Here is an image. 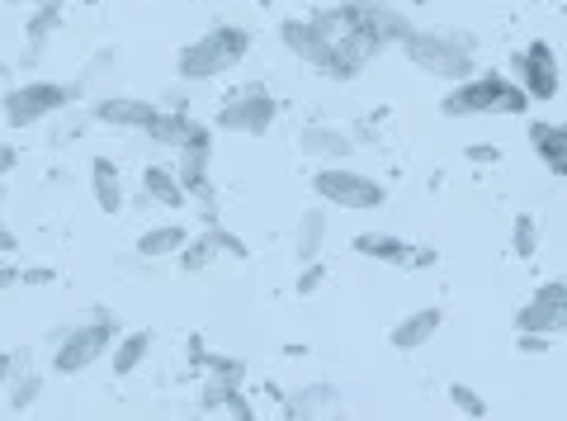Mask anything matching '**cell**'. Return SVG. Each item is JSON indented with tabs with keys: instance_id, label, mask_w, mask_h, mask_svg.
Instances as JSON below:
<instances>
[{
	"instance_id": "5b68a950",
	"label": "cell",
	"mask_w": 567,
	"mask_h": 421,
	"mask_svg": "<svg viewBox=\"0 0 567 421\" xmlns=\"http://www.w3.org/2000/svg\"><path fill=\"white\" fill-rule=\"evenodd\" d=\"M71 100H76V86H67V81H24V86L5 90L0 109H5L10 129H38L43 119L62 114Z\"/></svg>"
},
{
	"instance_id": "2e32d148",
	"label": "cell",
	"mask_w": 567,
	"mask_h": 421,
	"mask_svg": "<svg viewBox=\"0 0 567 421\" xmlns=\"http://www.w3.org/2000/svg\"><path fill=\"white\" fill-rule=\"evenodd\" d=\"M440 322H445V313H440V308H416V313H407L398 326H392V346L407 351V355L421 351L425 341L440 332Z\"/></svg>"
},
{
	"instance_id": "4dcf8cb0",
	"label": "cell",
	"mask_w": 567,
	"mask_h": 421,
	"mask_svg": "<svg viewBox=\"0 0 567 421\" xmlns=\"http://www.w3.org/2000/svg\"><path fill=\"white\" fill-rule=\"evenodd\" d=\"M29 365V355L24 351H14V355H0V388H5L10 379H14V374H20Z\"/></svg>"
},
{
	"instance_id": "f35d334b",
	"label": "cell",
	"mask_w": 567,
	"mask_h": 421,
	"mask_svg": "<svg viewBox=\"0 0 567 421\" xmlns=\"http://www.w3.org/2000/svg\"><path fill=\"white\" fill-rule=\"evenodd\" d=\"M0 199H5V190H0Z\"/></svg>"
},
{
	"instance_id": "3957f363",
	"label": "cell",
	"mask_w": 567,
	"mask_h": 421,
	"mask_svg": "<svg viewBox=\"0 0 567 421\" xmlns=\"http://www.w3.org/2000/svg\"><path fill=\"white\" fill-rule=\"evenodd\" d=\"M251 53V34L242 24H218L209 34H199L194 43H185L176 57L180 81H213V76H227L236 62Z\"/></svg>"
},
{
	"instance_id": "d6a6232c",
	"label": "cell",
	"mask_w": 567,
	"mask_h": 421,
	"mask_svg": "<svg viewBox=\"0 0 567 421\" xmlns=\"http://www.w3.org/2000/svg\"><path fill=\"white\" fill-rule=\"evenodd\" d=\"M218 242H223V252H232V256H246V246H242V237H236V232L218 228Z\"/></svg>"
},
{
	"instance_id": "ab89813d",
	"label": "cell",
	"mask_w": 567,
	"mask_h": 421,
	"mask_svg": "<svg viewBox=\"0 0 567 421\" xmlns=\"http://www.w3.org/2000/svg\"><path fill=\"white\" fill-rule=\"evenodd\" d=\"M563 133H567V123H563Z\"/></svg>"
},
{
	"instance_id": "d590c367",
	"label": "cell",
	"mask_w": 567,
	"mask_h": 421,
	"mask_svg": "<svg viewBox=\"0 0 567 421\" xmlns=\"http://www.w3.org/2000/svg\"><path fill=\"white\" fill-rule=\"evenodd\" d=\"M10 285H20V270H10V265H0V289H10Z\"/></svg>"
},
{
	"instance_id": "9c48e42d",
	"label": "cell",
	"mask_w": 567,
	"mask_h": 421,
	"mask_svg": "<svg viewBox=\"0 0 567 421\" xmlns=\"http://www.w3.org/2000/svg\"><path fill=\"white\" fill-rule=\"evenodd\" d=\"M520 332H544V336H558L567 332V279H548V285L534 289V299L515 313Z\"/></svg>"
},
{
	"instance_id": "44dd1931",
	"label": "cell",
	"mask_w": 567,
	"mask_h": 421,
	"mask_svg": "<svg viewBox=\"0 0 567 421\" xmlns=\"http://www.w3.org/2000/svg\"><path fill=\"white\" fill-rule=\"evenodd\" d=\"M189 129H194V119H189L185 109H156V119L142 133H147L156 147H180L189 137Z\"/></svg>"
},
{
	"instance_id": "1f68e13d",
	"label": "cell",
	"mask_w": 567,
	"mask_h": 421,
	"mask_svg": "<svg viewBox=\"0 0 567 421\" xmlns=\"http://www.w3.org/2000/svg\"><path fill=\"white\" fill-rule=\"evenodd\" d=\"M464 157H468V162H487V166H497V162H501V147H497V143H472V147L464 152Z\"/></svg>"
},
{
	"instance_id": "8fae6325",
	"label": "cell",
	"mask_w": 567,
	"mask_h": 421,
	"mask_svg": "<svg viewBox=\"0 0 567 421\" xmlns=\"http://www.w3.org/2000/svg\"><path fill=\"white\" fill-rule=\"evenodd\" d=\"M355 252L369 256V261L407 265V270H416V265H435V252H421V246L392 237V232H359V237H355Z\"/></svg>"
},
{
	"instance_id": "9a60e30c",
	"label": "cell",
	"mask_w": 567,
	"mask_h": 421,
	"mask_svg": "<svg viewBox=\"0 0 567 421\" xmlns=\"http://www.w3.org/2000/svg\"><path fill=\"white\" fill-rule=\"evenodd\" d=\"M298 147H303V157H312V162H345L355 152V137L341 129H303L298 133Z\"/></svg>"
},
{
	"instance_id": "4316f807",
	"label": "cell",
	"mask_w": 567,
	"mask_h": 421,
	"mask_svg": "<svg viewBox=\"0 0 567 421\" xmlns=\"http://www.w3.org/2000/svg\"><path fill=\"white\" fill-rule=\"evenodd\" d=\"M5 388H10V412H29V408H34V402L43 398V379H38V374L29 369V365L14 374Z\"/></svg>"
},
{
	"instance_id": "ac0fdd59",
	"label": "cell",
	"mask_w": 567,
	"mask_h": 421,
	"mask_svg": "<svg viewBox=\"0 0 567 421\" xmlns=\"http://www.w3.org/2000/svg\"><path fill=\"white\" fill-rule=\"evenodd\" d=\"M90 190H94V204L100 213H119L129 199H123V180H119V166L109 157H94L90 162Z\"/></svg>"
},
{
	"instance_id": "cb8c5ba5",
	"label": "cell",
	"mask_w": 567,
	"mask_h": 421,
	"mask_svg": "<svg viewBox=\"0 0 567 421\" xmlns=\"http://www.w3.org/2000/svg\"><path fill=\"white\" fill-rule=\"evenodd\" d=\"M152 355V332H129L114 341V374H133Z\"/></svg>"
},
{
	"instance_id": "e0dca14e",
	"label": "cell",
	"mask_w": 567,
	"mask_h": 421,
	"mask_svg": "<svg viewBox=\"0 0 567 421\" xmlns=\"http://www.w3.org/2000/svg\"><path fill=\"white\" fill-rule=\"evenodd\" d=\"M530 143H534V152H540V162L554 170V176L567 180V133H563V123L534 119V123H530Z\"/></svg>"
},
{
	"instance_id": "277c9868",
	"label": "cell",
	"mask_w": 567,
	"mask_h": 421,
	"mask_svg": "<svg viewBox=\"0 0 567 421\" xmlns=\"http://www.w3.org/2000/svg\"><path fill=\"white\" fill-rule=\"evenodd\" d=\"M312 190H318V199H326V204L351 209V213H369V209H383L388 204L383 185H378L374 176H365V170L341 166V162H326L318 176H312Z\"/></svg>"
},
{
	"instance_id": "8992f818",
	"label": "cell",
	"mask_w": 567,
	"mask_h": 421,
	"mask_svg": "<svg viewBox=\"0 0 567 421\" xmlns=\"http://www.w3.org/2000/svg\"><path fill=\"white\" fill-rule=\"evenodd\" d=\"M114 346V318H94L81 326H67V332L53 336V369L57 374H81L90 369L100 355H109Z\"/></svg>"
},
{
	"instance_id": "ffe728a7",
	"label": "cell",
	"mask_w": 567,
	"mask_h": 421,
	"mask_svg": "<svg viewBox=\"0 0 567 421\" xmlns=\"http://www.w3.org/2000/svg\"><path fill=\"white\" fill-rule=\"evenodd\" d=\"M185 242H189V232L180 223H156L137 237V256L142 261H166V256H180Z\"/></svg>"
},
{
	"instance_id": "836d02e7",
	"label": "cell",
	"mask_w": 567,
	"mask_h": 421,
	"mask_svg": "<svg viewBox=\"0 0 567 421\" xmlns=\"http://www.w3.org/2000/svg\"><path fill=\"white\" fill-rule=\"evenodd\" d=\"M14 162H20V152H14L10 143H0V180H5L10 170H14Z\"/></svg>"
},
{
	"instance_id": "30bf717a",
	"label": "cell",
	"mask_w": 567,
	"mask_h": 421,
	"mask_svg": "<svg viewBox=\"0 0 567 421\" xmlns=\"http://www.w3.org/2000/svg\"><path fill=\"white\" fill-rule=\"evenodd\" d=\"M279 38H284V48H289L298 62H308V67H318V71L331 62V43H336L318 20H298V14L279 24Z\"/></svg>"
},
{
	"instance_id": "6da1fadb",
	"label": "cell",
	"mask_w": 567,
	"mask_h": 421,
	"mask_svg": "<svg viewBox=\"0 0 567 421\" xmlns=\"http://www.w3.org/2000/svg\"><path fill=\"white\" fill-rule=\"evenodd\" d=\"M472 43L459 29H412L402 38V53L416 71L440 76V81H468L472 76Z\"/></svg>"
},
{
	"instance_id": "4fadbf2b",
	"label": "cell",
	"mask_w": 567,
	"mask_h": 421,
	"mask_svg": "<svg viewBox=\"0 0 567 421\" xmlns=\"http://www.w3.org/2000/svg\"><path fill=\"white\" fill-rule=\"evenodd\" d=\"M156 109L162 104L137 100V96H104V100H94V119H100L104 129H147L156 119Z\"/></svg>"
},
{
	"instance_id": "ba28073f",
	"label": "cell",
	"mask_w": 567,
	"mask_h": 421,
	"mask_svg": "<svg viewBox=\"0 0 567 421\" xmlns=\"http://www.w3.org/2000/svg\"><path fill=\"white\" fill-rule=\"evenodd\" d=\"M515 81L530 100H554L558 86H563V71H558V53L548 48L544 38H534L530 48L515 53Z\"/></svg>"
},
{
	"instance_id": "603a6c76",
	"label": "cell",
	"mask_w": 567,
	"mask_h": 421,
	"mask_svg": "<svg viewBox=\"0 0 567 421\" xmlns=\"http://www.w3.org/2000/svg\"><path fill=\"white\" fill-rule=\"evenodd\" d=\"M57 24H62V10H57V5H43L34 20H29V53H24V67H34V62L43 57L47 38L57 34Z\"/></svg>"
},
{
	"instance_id": "d4e9b609",
	"label": "cell",
	"mask_w": 567,
	"mask_h": 421,
	"mask_svg": "<svg viewBox=\"0 0 567 421\" xmlns=\"http://www.w3.org/2000/svg\"><path fill=\"white\" fill-rule=\"evenodd\" d=\"M218 252H223V242H218V228H209V232H199V237H189L180 246V265L185 270H209Z\"/></svg>"
},
{
	"instance_id": "83f0119b",
	"label": "cell",
	"mask_w": 567,
	"mask_h": 421,
	"mask_svg": "<svg viewBox=\"0 0 567 421\" xmlns=\"http://www.w3.org/2000/svg\"><path fill=\"white\" fill-rule=\"evenodd\" d=\"M511 246H515V256H520V261H530L534 252H540V223H534L530 213H520V218H515V228H511Z\"/></svg>"
},
{
	"instance_id": "7402d4cb",
	"label": "cell",
	"mask_w": 567,
	"mask_h": 421,
	"mask_svg": "<svg viewBox=\"0 0 567 421\" xmlns=\"http://www.w3.org/2000/svg\"><path fill=\"white\" fill-rule=\"evenodd\" d=\"M322 242H326V213L322 209H308L303 223H298V242H293L298 261H318L322 256Z\"/></svg>"
},
{
	"instance_id": "74e56055",
	"label": "cell",
	"mask_w": 567,
	"mask_h": 421,
	"mask_svg": "<svg viewBox=\"0 0 567 421\" xmlns=\"http://www.w3.org/2000/svg\"><path fill=\"white\" fill-rule=\"evenodd\" d=\"M38 5H57V0H38Z\"/></svg>"
},
{
	"instance_id": "8d00e7d4",
	"label": "cell",
	"mask_w": 567,
	"mask_h": 421,
	"mask_svg": "<svg viewBox=\"0 0 567 421\" xmlns=\"http://www.w3.org/2000/svg\"><path fill=\"white\" fill-rule=\"evenodd\" d=\"M412 5H435V0H412Z\"/></svg>"
},
{
	"instance_id": "d6986e66",
	"label": "cell",
	"mask_w": 567,
	"mask_h": 421,
	"mask_svg": "<svg viewBox=\"0 0 567 421\" xmlns=\"http://www.w3.org/2000/svg\"><path fill=\"white\" fill-rule=\"evenodd\" d=\"M142 195H147L156 209H185V185H180L176 170H166V166L142 170Z\"/></svg>"
},
{
	"instance_id": "f546056e",
	"label": "cell",
	"mask_w": 567,
	"mask_h": 421,
	"mask_svg": "<svg viewBox=\"0 0 567 421\" xmlns=\"http://www.w3.org/2000/svg\"><path fill=\"white\" fill-rule=\"evenodd\" d=\"M322 279H326L322 265H318V261H303V275H298V293H318Z\"/></svg>"
},
{
	"instance_id": "5bb4252c",
	"label": "cell",
	"mask_w": 567,
	"mask_h": 421,
	"mask_svg": "<svg viewBox=\"0 0 567 421\" xmlns=\"http://www.w3.org/2000/svg\"><path fill=\"white\" fill-rule=\"evenodd\" d=\"M199 408L203 412H232V417H256V408L246 402L242 394V379H227V374H213L199 394Z\"/></svg>"
},
{
	"instance_id": "7c38bea8",
	"label": "cell",
	"mask_w": 567,
	"mask_h": 421,
	"mask_svg": "<svg viewBox=\"0 0 567 421\" xmlns=\"http://www.w3.org/2000/svg\"><path fill=\"white\" fill-rule=\"evenodd\" d=\"M374 53H378V48H374L365 34H359V29H345V34L331 43V62H326L322 71H326V76H336V81H355V76L369 67V57H374Z\"/></svg>"
},
{
	"instance_id": "52a82bcc",
	"label": "cell",
	"mask_w": 567,
	"mask_h": 421,
	"mask_svg": "<svg viewBox=\"0 0 567 421\" xmlns=\"http://www.w3.org/2000/svg\"><path fill=\"white\" fill-rule=\"evenodd\" d=\"M275 114H279V104H275L270 90H265V86H242L223 109H218V123H213V129L260 137V133H270Z\"/></svg>"
},
{
	"instance_id": "7a4b0ae2",
	"label": "cell",
	"mask_w": 567,
	"mask_h": 421,
	"mask_svg": "<svg viewBox=\"0 0 567 421\" xmlns=\"http://www.w3.org/2000/svg\"><path fill=\"white\" fill-rule=\"evenodd\" d=\"M530 96L520 90V81H507L501 71H482L468 81H454V90L440 100L445 119H472V114H525Z\"/></svg>"
},
{
	"instance_id": "f1b7e54d",
	"label": "cell",
	"mask_w": 567,
	"mask_h": 421,
	"mask_svg": "<svg viewBox=\"0 0 567 421\" xmlns=\"http://www.w3.org/2000/svg\"><path fill=\"white\" fill-rule=\"evenodd\" d=\"M449 402L468 417H487V402L478 398V388H468V384H449Z\"/></svg>"
},
{
	"instance_id": "e575fe53",
	"label": "cell",
	"mask_w": 567,
	"mask_h": 421,
	"mask_svg": "<svg viewBox=\"0 0 567 421\" xmlns=\"http://www.w3.org/2000/svg\"><path fill=\"white\" fill-rule=\"evenodd\" d=\"M14 246H20V237H14V232H10L5 223H0V256H10Z\"/></svg>"
},
{
	"instance_id": "484cf974",
	"label": "cell",
	"mask_w": 567,
	"mask_h": 421,
	"mask_svg": "<svg viewBox=\"0 0 567 421\" xmlns=\"http://www.w3.org/2000/svg\"><path fill=\"white\" fill-rule=\"evenodd\" d=\"M336 408H341V394H336V388H326V384H312V388H303L298 398H289V412H293V417L336 412Z\"/></svg>"
}]
</instances>
